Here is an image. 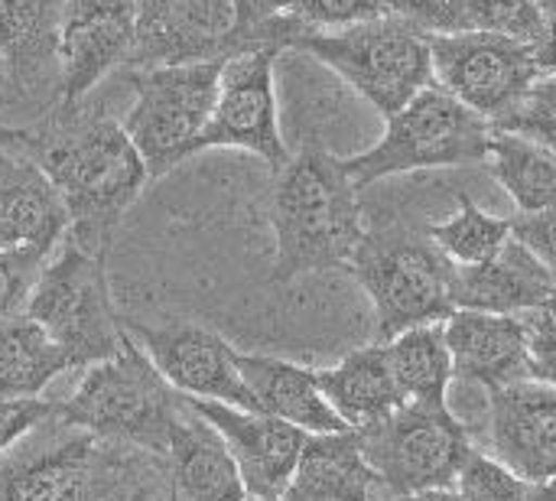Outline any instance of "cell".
Returning a JSON list of instances; mask_svg holds the SVG:
<instances>
[{
    "mask_svg": "<svg viewBox=\"0 0 556 501\" xmlns=\"http://www.w3.org/2000/svg\"><path fill=\"white\" fill-rule=\"evenodd\" d=\"M26 153L59 189L72 231L85 251L108 254L127 209L143 192L150 173L121 121L101 104H52L26 127Z\"/></svg>",
    "mask_w": 556,
    "mask_h": 501,
    "instance_id": "6da1fadb",
    "label": "cell"
},
{
    "mask_svg": "<svg viewBox=\"0 0 556 501\" xmlns=\"http://www.w3.org/2000/svg\"><path fill=\"white\" fill-rule=\"evenodd\" d=\"M267 212L274 228V284L352 271L368 225L362 192L349 179L342 156L306 143L277 170Z\"/></svg>",
    "mask_w": 556,
    "mask_h": 501,
    "instance_id": "7a4b0ae2",
    "label": "cell"
},
{
    "mask_svg": "<svg viewBox=\"0 0 556 501\" xmlns=\"http://www.w3.org/2000/svg\"><path fill=\"white\" fill-rule=\"evenodd\" d=\"M293 0H137V42L124 68L228 62L241 52H290L303 26Z\"/></svg>",
    "mask_w": 556,
    "mask_h": 501,
    "instance_id": "3957f363",
    "label": "cell"
},
{
    "mask_svg": "<svg viewBox=\"0 0 556 501\" xmlns=\"http://www.w3.org/2000/svg\"><path fill=\"white\" fill-rule=\"evenodd\" d=\"M352 274L375 310V342L446 323L456 313V264L410 212H384L365 228Z\"/></svg>",
    "mask_w": 556,
    "mask_h": 501,
    "instance_id": "277c9868",
    "label": "cell"
},
{
    "mask_svg": "<svg viewBox=\"0 0 556 501\" xmlns=\"http://www.w3.org/2000/svg\"><path fill=\"white\" fill-rule=\"evenodd\" d=\"M182 414L186 398L169 388L134 336H124L117 355L91 365L78 391L59 401V424L153 456H166Z\"/></svg>",
    "mask_w": 556,
    "mask_h": 501,
    "instance_id": "5b68a950",
    "label": "cell"
},
{
    "mask_svg": "<svg viewBox=\"0 0 556 501\" xmlns=\"http://www.w3.org/2000/svg\"><path fill=\"white\" fill-rule=\"evenodd\" d=\"M150 463L147 450L59 424L55 443L0 463V501H143L160 476Z\"/></svg>",
    "mask_w": 556,
    "mask_h": 501,
    "instance_id": "8992f818",
    "label": "cell"
},
{
    "mask_svg": "<svg viewBox=\"0 0 556 501\" xmlns=\"http://www.w3.org/2000/svg\"><path fill=\"white\" fill-rule=\"evenodd\" d=\"M492 130L495 127L485 117L469 111L440 85H430L388 117L375 147L345 160V173L362 192L381 179L417 170L485 163Z\"/></svg>",
    "mask_w": 556,
    "mask_h": 501,
    "instance_id": "52a82bcc",
    "label": "cell"
},
{
    "mask_svg": "<svg viewBox=\"0 0 556 501\" xmlns=\"http://www.w3.org/2000/svg\"><path fill=\"white\" fill-rule=\"evenodd\" d=\"M352 85L384 121L437 85L430 36L397 16H381L336 33H306L293 46Z\"/></svg>",
    "mask_w": 556,
    "mask_h": 501,
    "instance_id": "ba28073f",
    "label": "cell"
},
{
    "mask_svg": "<svg viewBox=\"0 0 556 501\" xmlns=\"http://www.w3.org/2000/svg\"><path fill=\"white\" fill-rule=\"evenodd\" d=\"M26 316L42 326L75 368L114 359L127 336L108 287V254L85 251L72 238L42 267Z\"/></svg>",
    "mask_w": 556,
    "mask_h": 501,
    "instance_id": "9c48e42d",
    "label": "cell"
},
{
    "mask_svg": "<svg viewBox=\"0 0 556 501\" xmlns=\"http://www.w3.org/2000/svg\"><path fill=\"white\" fill-rule=\"evenodd\" d=\"M225 62L127 68L134 104L124 114V130L147 163L150 179H160L186 156L199 153V140L218 98Z\"/></svg>",
    "mask_w": 556,
    "mask_h": 501,
    "instance_id": "30bf717a",
    "label": "cell"
},
{
    "mask_svg": "<svg viewBox=\"0 0 556 501\" xmlns=\"http://www.w3.org/2000/svg\"><path fill=\"white\" fill-rule=\"evenodd\" d=\"M358 437L384 499L453 492L463 463L476 450L450 404H404L388 421L358 430Z\"/></svg>",
    "mask_w": 556,
    "mask_h": 501,
    "instance_id": "8fae6325",
    "label": "cell"
},
{
    "mask_svg": "<svg viewBox=\"0 0 556 501\" xmlns=\"http://www.w3.org/2000/svg\"><path fill=\"white\" fill-rule=\"evenodd\" d=\"M430 52L437 85L492 127L511 121L544 78L531 46L502 33L463 29L430 36Z\"/></svg>",
    "mask_w": 556,
    "mask_h": 501,
    "instance_id": "7c38bea8",
    "label": "cell"
},
{
    "mask_svg": "<svg viewBox=\"0 0 556 501\" xmlns=\"http://www.w3.org/2000/svg\"><path fill=\"white\" fill-rule=\"evenodd\" d=\"M277 49H254L228 59L218 78V98L205 134L199 140L202 150H244L261 156L270 170H283L290 163V147L280 134L277 117V91H274V65Z\"/></svg>",
    "mask_w": 556,
    "mask_h": 501,
    "instance_id": "4fadbf2b",
    "label": "cell"
},
{
    "mask_svg": "<svg viewBox=\"0 0 556 501\" xmlns=\"http://www.w3.org/2000/svg\"><path fill=\"white\" fill-rule=\"evenodd\" d=\"M134 342L150 355L156 372L169 381L173 391L195 401H215L238 411L261 414L251 388L238 372V352L195 323H169V326H137L124 323Z\"/></svg>",
    "mask_w": 556,
    "mask_h": 501,
    "instance_id": "5bb4252c",
    "label": "cell"
},
{
    "mask_svg": "<svg viewBox=\"0 0 556 501\" xmlns=\"http://www.w3.org/2000/svg\"><path fill=\"white\" fill-rule=\"evenodd\" d=\"M137 42V0H65L62 7V91L55 104L85 101L104 75L121 72Z\"/></svg>",
    "mask_w": 556,
    "mask_h": 501,
    "instance_id": "9a60e30c",
    "label": "cell"
},
{
    "mask_svg": "<svg viewBox=\"0 0 556 501\" xmlns=\"http://www.w3.org/2000/svg\"><path fill=\"white\" fill-rule=\"evenodd\" d=\"M186 404L225 440L241 469L248 499H283L309 434L270 414H251L195 398H186Z\"/></svg>",
    "mask_w": 556,
    "mask_h": 501,
    "instance_id": "2e32d148",
    "label": "cell"
},
{
    "mask_svg": "<svg viewBox=\"0 0 556 501\" xmlns=\"http://www.w3.org/2000/svg\"><path fill=\"white\" fill-rule=\"evenodd\" d=\"M492 456L525 483L556 476V388L518 381L489 394Z\"/></svg>",
    "mask_w": 556,
    "mask_h": 501,
    "instance_id": "e0dca14e",
    "label": "cell"
},
{
    "mask_svg": "<svg viewBox=\"0 0 556 501\" xmlns=\"http://www.w3.org/2000/svg\"><path fill=\"white\" fill-rule=\"evenodd\" d=\"M453 378L495 394L508 385L531 381V333L525 316L456 310L446 323Z\"/></svg>",
    "mask_w": 556,
    "mask_h": 501,
    "instance_id": "ac0fdd59",
    "label": "cell"
},
{
    "mask_svg": "<svg viewBox=\"0 0 556 501\" xmlns=\"http://www.w3.org/2000/svg\"><path fill=\"white\" fill-rule=\"evenodd\" d=\"M62 7L65 0H0V59L7 101L62 91Z\"/></svg>",
    "mask_w": 556,
    "mask_h": 501,
    "instance_id": "d6986e66",
    "label": "cell"
},
{
    "mask_svg": "<svg viewBox=\"0 0 556 501\" xmlns=\"http://www.w3.org/2000/svg\"><path fill=\"white\" fill-rule=\"evenodd\" d=\"M68 228V209L46 170L26 150L0 153V251L52 254Z\"/></svg>",
    "mask_w": 556,
    "mask_h": 501,
    "instance_id": "ffe728a7",
    "label": "cell"
},
{
    "mask_svg": "<svg viewBox=\"0 0 556 501\" xmlns=\"http://www.w3.org/2000/svg\"><path fill=\"white\" fill-rule=\"evenodd\" d=\"M554 293V274L518 238H511L505 251L485 264L456 267V280H453L456 310H469V313L528 316L544 310Z\"/></svg>",
    "mask_w": 556,
    "mask_h": 501,
    "instance_id": "44dd1931",
    "label": "cell"
},
{
    "mask_svg": "<svg viewBox=\"0 0 556 501\" xmlns=\"http://www.w3.org/2000/svg\"><path fill=\"white\" fill-rule=\"evenodd\" d=\"M169 501H248V489L235 456L212 424L189 404L166 450Z\"/></svg>",
    "mask_w": 556,
    "mask_h": 501,
    "instance_id": "7402d4cb",
    "label": "cell"
},
{
    "mask_svg": "<svg viewBox=\"0 0 556 501\" xmlns=\"http://www.w3.org/2000/svg\"><path fill=\"white\" fill-rule=\"evenodd\" d=\"M235 362H238V372H241L244 385L251 388L261 414L287 421L309 437L349 430L345 421L323 398L319 378L313 368H303V365H293L283 359H270V355H244V352H238Z\"/></svg>",
    "mask_w": 556,
    "mask_h": 501,
    "instance_id": "603a6c76",
    "label": "cell"
},
{
    "mask_svg": "<svg viewBox=\"0 0 556 501\" xmlns=\"http://www.w3.org/2000/svg\"><path fill=\"white\" fill-rule=\"evenodd\" d=\"M316 378L323 398L349 430H368L407 404L381 342L345 355L332 368H319Z\"/></svg>",
    "mask_w": 556,
    "mask_h": 501,
    "instance_id": "cb8c5ba5",
    "label": "cell"
},
{
    "mask_svg": "<svg viewBox=\"0 0 556 501\" xmlns=\"http://www.w3.org/2000/svg\"><path fill=\"white\" fill-rule=\"evenodd\" d=\"M381 489L358 430L309 437L283 501H371Z\"/></svg>",
    "mask_w": 556,
    "mask_h": 501,
    "instance_id": "d4e9b609",
    "label": "cell"
},
{
    "mask_svg": "<svg viewBox=\"0 0 556 501\" xmlns=\"http://www.w3.org/2000/svg\"><path fill=\"white\" fill-rule=\"evenodd\" d=\"M68 368L72 359L26 313L0 323V401L39 398Z\"/></svg>",
    "mask_w": 556,
    "mask_h": 501,
    "instance_id": "484cf974",
    "label": "cell"
},
{
    "mask_svg": "<svg viewBox=\"0 0 556 501\" xmlns=\"http://www.w3.org/2000/svg\"><path fill=\"white\" fill-rule=\"evenodd\" d=\"M485 163L518 205V215L556 209V150L531 137L495 127Z\"/></svg>",
    "mask_w": 556,
    "mask_h": 501,
    "instance_id": "4316f807",
    "label": "cell"
},
{
    "mask_svg": "<svg viewBox=\"0 0 556 501\" xmlns=\"http://www.w3.org/2000/svg\"><path fill=\"white\" fill-rule=\"evenodd\" d=\"M391 372L407 404H446L453 388V355L443 326H420L384 342Z\"/></svg>",
    "mask_w": 556,
    "mask_h": 501,
    "instance_id": "83f0119b",
    "label": "cell"
},
{
    "mask_svg": "<svg viewBox=\"0 0 556 501\" xmlns=\"http://www.w3.org/2000/svg\"><path fill=\"white\" fill-rule=\"evenodd\" d=\"M427 231L433 245L456 264V267H476L505 251V245L515 238L511 218L492 215L482 205H476L466 192H459V209L443 222H427Z\"/></svg>",
    "mask_w": 556,
    "mask_h": 501,
    "instance_id": "f1b7e54d",
    "label": "cell"
},
{
    "mask_svg": "<svg viewBox=\"0 0 556 501\" xmlns=\"http://www.w3.org/2000/svg\"><path fill=\"white\" fill-rule=\"evenodd\" d=\"M547 26V16L534 0H463V29L502 33L525 46H534Z\"/></svg>",
    "mask_w": 556,
    "mask_h": 501,
    "instance_id": "f546056e",
    "label": "cell"
},
{
    "mask_svg": "<svg viewBox=\"0 0 556 501\" xmlns=\"http://www.w3.org/2000/svg\"><path fill=\"white\" fill-rule=\"evenodd\" d=\"M459 501H534V486L502 466L495 456L472 450L456 479Z\"/></svg>",
    "mask_w": 556,
    "mask_h": 501,
    "instance_id": "4dcf8cb0",
    "label": "cell"
},
{
    "mask_svg": "<svg viewBox=\"0 0 556 501\" xmlns=\"http://www.w3.org/2000/svg\"><path fill=\"white\" fill-rule=\"evenodd\" d=\"M306 33H336L388 16L384 0H293L287 10Z\"/></svg>",
    "mask_w": 556,
    "mask_h": 501,
    "instance_id": "1f68e13d",
    "label": "cell"
},
{
    "mask_svg": "<svg viewBox=\"0 0 556 501\" xmlns=\"http://www.w3.org/2000/svg\"><path fill=\"white\" fill-rule=\"evenodd\" d=\"M46 264L49 254L39 251H0V323L26 313Z\"/></svg>",
    "mask_w": 556,
    "mask_h": 501,
    "instance_id": "d6a6232c",
    "label": "cell"
},
{
    "mask_svg": "<svg viewBox=\"0 0 556 501\" xmlns=\"http://www.w3.org/2000/svg\"><path fill=\"white\" fill-rule=\"evenodd\" d=\"M498 130L531 137V140L556 150V78H541L534 85L531 98L521 104V111L511 121H505Z\"/></svg>",
    "mask_w": 556,
    "mask_h": 501,
    "instance_id": "836d02e7",
    "label": "cell"
},
{
    "mask_svg": "<svg viewBox=\"0 0 556 501\" xmlns=\"http://www.w3.org/2000/svg\"><path fill=\"white\" fill-rule=\"evenodd\" d=\"M388 16H397L427 36L463 33V0H384Z\"/></svg>",
    "mask_w": 556,
    "mask_h": 501,
    "instance_id": "e575fe53",
    "label": "cell"
},
{
    "mask_svg": "<svg viewBox=\"0 0 556 501\" xmlns=\"http://www.w3.org/2000/svg\"><path fill=\"white\" fill-rule=\"evenodd\" d=\"M55 417H59V401H39V398L0 401V456L23 437H29L36 427L52 424Z\"/></svg>",
    "mask_w": 556,
    "mask_h": 501,
    "instance_id": "d590c367",
    "label": "cell"
},
{
    "mask_svg": "<svg viewBox=\"0 0 556 501\" xmlns=\"http://www.w3.org/2000/svg\"><path fill=\"white\" fill-rule=\"evenodd\" d=\"M531 333V381L556 388V316L547 310L528 313Z\"/></svg>",
    "mask_w": 556,
    "mask_h": 501,
    "instance_id": "8d00e7d4",
    "label": "cell"
},
{
    "mask_svg": "<svg viewBox=\"0 0 556 501\" xmlns=\"http://www.w3.org/2000/svg\"><path fill=\"white\" fill-rule=\"evenodd\" d=\"M511 225H515V238L534 258H541V264L554 274L556 280V209L538 212V215H515Z\"/></svg>",
    "mask_w": 556,
    "mask_h": 501,
    "instance_id": "74e56055",
    "label": "cell"
},
{
    "mask_svg": "<svg viewBox=\"0 0 556 501\" xmlns=\"http://www.w3.org/2000/svg\"><path fill=\"white\" fill-rule=\"evenodd\" d=\"M531 52H534V62H538L541 75H544V78H556V16L547 20L544 33H541V39L531 46Z\"/></svg>",
    "mask_w": 556,
    "mask_h": 501,
    "instance_id": "f35d334b",
    "label": "cell"
},
{
    "mask_svg": "<svg viewBox=\"0 0 556 501\" xmlns=\"http://www.w3.org/2000/svg\"><path fill=\"white\" fill-rule=\"evenodd\" d=\"M26 143H29V130L26 127L0 124V153H7V150H26Z\"/></svg>",
    "mask_w": 556,
    "mask_h": 501,
    "instance_id": "ab89813d",
    "label": "cell"
},
{
    "mask_svg": "<svg viewBox=\"0 0 556 501\" xmlns=\"http://www.w3.org/2000/svg\"><path fill=\"white\" fill-rule=\"evenodd\" d=\"M384 501H459L456 492H420V496H404V499H384Z\"/></svg>",
    "mask_w": 556,
    "mask_h": 501,
    "instance_id": "60d3db41",
    "label": "cell"
},
{
    "mask_svg": "<svg viewBox=\"0 0 556 501\" xmlns=\"http://www.w3.org/2000/svg\"><path fill=\"white\" fill-rule=\"evenodd\" d=\"M534 501H556V476L534 486Z\"/></svg>",
    "mask_w": 556,
    "mask_h": 501,
    "instance_id": "b9f144b4",
    "label": "cell"
},
{
    "mask_svg": "<svg viewBox=\"0 0 556 501\" xmlns=\"http://www.w3.org/2000/svg\"><path fill=\"white\" fill-rule=\"evenodd\" d=\"M538 7H541V13L551 20V16H556V0H534Z\"/></svg>",
    "mask_w": 556,
    "mask_h": 501,
    "instance_id": "7bdbcfd3",
    "label": "cell"
},
{
    "mask_svg": "<svg viewBox=\"0 0 556 501\" xmlns=\"http://www.w3.org/2000/svg\"><path fill=\"white\" fill-rule=\"evenodd\" d=\"M3 91H7V68H3V59H0V98H3Z\"/></svg>",
    "mask_w": 556,
    "mask_h": 501,
    "instance_id": "ee69618b",
    "label": "cell"
},
{
    "mask_svg": "<svg viewBox=\"0 0 556 501\" xmlns=\"http://www.w3.org/2000/svg\"><path fill=\"white\" fill-rule=\"evenodd\" d=\"M544 310H547V313H554V316H556V293H554V297H551V303H547Z\"/></svg>",
    "mask_w": 556,
    "mask_h": 501,
    "instance_id": "f6af8a7d",
    "label": "cell"
},
{
    "mask_svg": "<svg viewBox=\"0 0 556 501\" xmlns=\"http://www.w3.org/2000/svg\"><path fill=\"white\" fill-rule=\"evenodd\" d=\"M248 501H283V499H248Z\"/></svg>",
    "mask_w": 556,
    "mask_h": 501,
    "instance_id": "bcb514c9",
    "label": "cell"
}]
</instances>
